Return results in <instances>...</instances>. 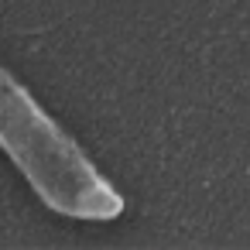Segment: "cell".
Returning a JSON list of instances; mask_svg holds the SVG:
<instances>
[{
  "label": "cell",
  "instance_id": "1",
  "mask_svg": "<svg viewBox=\"0 0 250 250\" xmlns=\"http://www.w3.org/2000/svg\"><path fill=\"white\" fill-rule=\"evenodd\" d=\"M0 147L35 195L59 216L113 223L127 202L93 158L45 113V106L0 65Z\"/></svg>",
  "mask_w": 250,
  "mask_h": 250
}]
</instances>
